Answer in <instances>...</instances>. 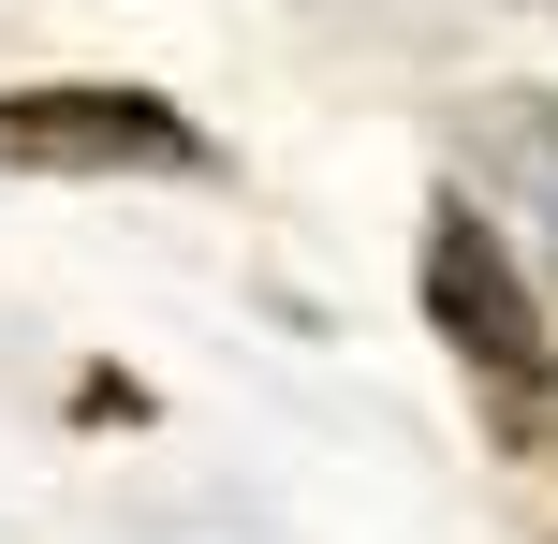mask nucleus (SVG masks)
I'll return each mask as SVG.
<instances>
[{"mask_svg": "<svg viewBox=\"0 0 558 544\" xmlns=\"http://www.w3.org/2000/svg\"><path fill=\"white\" fill-rule=\"evenodd\" d=\"M426 324H441V353H456L500 412H544V398H558V339H544L530 280H514V251L471 221V206L426 221Z\"/></svg>", "mask_w": 558, "mask_h": 544, "instance_id": "f257e3e1", "label": "nucleus"}, {"mask_svg": "<svg viewBox=\"0 0 558 544\" xmlns=\"http://www.w3.org/2000/svg\"><path fill=\"white\" fill-rule=\"evenodd\" d=\"M0 162L15 177H192L206 133L147 88H15L0 104Z\"/></svg>", "mask_w": 558, "mask_h": 544, "instance_id": "f03ea898", "label": "nucleus"}, {"mask_svg": "<svg viewBox=\"0 0 558 544\" xmlns=\"http://www.w3.org/2000/svg\"><path fill=\"white\" fill-rule=\"evenodd\" d=\"M471 147L514 177V206L558 235V104H485V118H471Z\"/></svg>", "mask_w": 558, "mask_h": 544, "instance_id": "7ed1b4c3", "label": "nucleus"}]
</instances>
